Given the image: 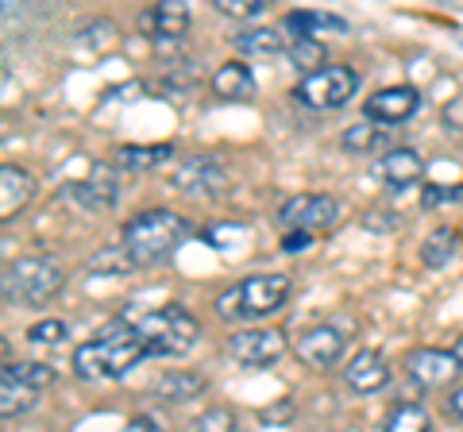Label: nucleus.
<instances>
[{"instance_id": "nucleus-33", "label": "nucleus", "mask_w": 463, "mask_h": 432, "mask_svg": "<svg viewBox=\"0 0 463 432\" xmlns=\"http://www.w3.org/2000/svg\"><path fill=\"white\" fill-rule=\"evenodd\" d=\"M456 197H463V185H452V190H444V185H425L421 205L425 209H437V205H444V201H456Z\"/></svg>"}, {"instance_id": "nucleus-25", "label": "nucleus", "mask_w": 463, "mask_h": 432, "mask_svg": "<svg viewBox=\"0 0 463 432\" xmlns=\"http://www.w3.org/2000/svg\"><path fill=\"white\" fill-rule=\"evenodd\" d=\"M39 401V390H32V386H24L20 379H12V374L5 371L0 374V413L5 417H20L27 413Z\"/></svg>"}, {"instance_id": "nucleus-31", "label": "nucleus", "mask_w": 463, "mask_h": 432, "mask_svg": "<svg viewBox=\"0 0 463 432\" xmlns=\"http://www.w3.org/2000/svg\"><path fill=\"white\" fill-rule=\"evenodd\" d=\"M213 8L232 20H255V16H263L267 5L263 0H213Z\"/></svg>"}, {"instance_id": "nucleus-7", "label": "nucleus", "mask_w": 463, "mask_h": 432, "mask_svg": "<svg viewBox=\"0 0 463 432\" xmlns=\"http://www.w3.org/2000/svg\"><path fill=\"white\" fill-rule=\"evenodd\" d=\"M359 93V74L352 66H340V62H328L325 70H317V74L301 78L294 85V97L301 100V105L309 108H344L347 100H352Z\"/></svg>"}, {"instance_id": "nucleus-10", "label": "nucleus", "mask_w": 463, "mask_h": 432, "mask_svg": "<svg viewBox=\"0 0 463 432\" xmlns=\"http://www.w3.org/2000/svg\"><path fill=\"white\" fill-rule=\"evenodd\" d=\"M170 185L178 193L216 197V193H224V185H228V166L221 163V158H213V155L182 158V163L170 170Z\"/></svg>"}, {"instance_id": "nucleus-28", "label": "nucleus", "mask_w": 463, "mask_h": 432, "mask_svg": "<svg viewBox=\"0 0 463 432\" xmlns=\"http://www.w3.org/2000/svg\"><path fill=\"white\" fill-rule=\"evenodd\" d=\"M289 62H294L301 74H317V70H325V42L321 39H294V47H289Z\"/></svg>"}, {"instance_id": "nucleus-36", "label": "nucleus", "mask_w": 463, "mask_h": 432, "mask_svg": "<svg viewBox=\"0 0 463 432\" xmlns=\"http://www.w3.org/2000/svg\"><path fill=\"white\" fill-rule=\"evenodd\" d=\"M309 243H313L309 232H286V236H282V251H286V255H298V251H306Z\"/></svg>"}, {"instance_id": "nucleus-18", "label": "nucleus", "mask_w": 463, "mask_h": 432, "mask_svg": "<svg viewBox=\"0 0 463 432\" xmlns=\"http://www.w3.org/2000/svg\"><path fill=\"white\" fill-rule=\"evenodd\" d=\"M459 248H463L459 228L440 224V228H432V232L421 239V263H425L429 270H440V267H448V263H452V258L459 255Z\"/></svg>"}, {"instance_id": "nucleus-24", "label": "nucleus", "mask_w": 463, "mask_h": 432, "mask_svg": "<svg viewBox=\"0 0 463 432\" xmlns=\"http://www.w3.org/2000/svg\"><path fill=\"white\" fill-rule=\"evenodd\" d=\"M379 432H432V417L417 401H398L386 409Z\"/></svg>"}, {"instance_id": "nucleus-14", "label": "nucleus", "mask_w": 463, "mask_h": 432, "mask_svg": "<svg viewBox=\"0 0 463 432\" xmlns=\"http://www.w3.org/2000/svg\"><path fill=\"white\" fill-rule=\"evenodd\" d=\"M139 32L151 42H174L190 32V8L182 0H163V5H151L147 12H139Z\"/></svg>"}, {"instance_id": "nucleus-30", "label": "nucleus", "mask_w": 463, "mask_h": 432, "mask_svg": "<svg viewBox=\"0 0 463 432\" xmlns=\"http://www.w3.org/2000/svg\"><path fill=\"white\" fill-rule=\"evenodd\" d=\"M190 432H240V425H236V413L232 409H205L190 425Z\"/></svg>"}, {"instance_id": "nucleus-26", "label": "nucleus", "mask_w": 463, "mask_h": 432, "mask_svg": "<svg viewBox=\"0 0 463 432\" xmlns=\"http://www.w3.org/2000/svg\"><path fill=\"white\" fill-rule=\"evenodd\" d=\"M340 147L344 151H355V155H371V151H383L386 155V127H374L371 120L352 124L340 136Z\"/></svg>"}, {"instance_id": "nucleus-5", "label": "nucleus", "mask_w": 463, "mask_h": 432, "mask_svg": "<svg viewBox=\"0 0 463 432\" xmlns=\"http://www.w3.org/2000/svg\"><path fill=\"white\" fill-rule=\"evenodd\" d=\"M66 270L47 255H24L5 267V297L16 305H47L62 294Z\"/></svg>"}, {"instance_id": "nucleus-22", "label": "nucleus", "mask_w": 463, "mask_h": 432, "mask_svg": "<svg viewBox=\"0 0 463 432\" xmlns=\"http://www.w3.org/2000/svg\"><path fill=\"white\" fill-rule=\"evenodd\" d=\"M170 158H174L170 143H147V147H120L116 151V166L132 170V174H147V170L166 166Z\"/></svg>"}, {"instance_id": "nucleus-9", "label": "nucleus", "mask_w": 463, "mask_h": 432, "mask_svg": "<svg viewBox=\"0 0 463 432\" xmlns=\"http://www.w3.org/2000/svg\"><path fill=\"white\" fill-rule=\"evenodd\" d=\"M228 355L243 367H270L286 355V333L274 324H255L228 336Z\"/></svg>"}, {"instance_id": "nucleus-16", "label": "nucleus", "mask_w": 463, "mask_h": 432, "mask_svg": "<svg viewBox=\"0 0 463 432\" xmlns=\"http://www.w3.org/2000/svg\"><path fill=\"white\" fill-rule=\"evenodd\" d=\"M374 174H379L394 193H405L410 185L421 182L425 174V158L417 155L413 147H390L379 163H374Z\"/></svg>"}, {"instance_id": "nucleus-6", "label": "nucleus", "mask_w": 463, "mask_h": 432, "mask_svg": "<svg viewBox=\"0 0 463 432\" xmlns=\"http://www.w3.org/2000/svg\"><path fill=\"white\" fill-rule=\"evenodd\" d=\"M355 333V321L352 316H336V321H321L306 328L298 340H294V355L301 359L306 367L313 371H328L340 363V355L347 352V336Z\"/></svg>"}, {"instance_id": "nucleus-38", "label": "nucleus", "mask_w": 463, "mask_h": 432, "mask_svg": "<svg viewBox=\"0 0 463 432\" xmlns=\"http://www.w3.org/2000/svg\"><path fill=\"white\" fill-rule=\"evenodd\" d=\"M444 413L452 417V421H459V425H463V386H456V390H452V398H448Z\"/></svg>"}, {"instance_id": "nucleus-20", "label": "nucleus", "mask_w": 463, "mask_h": 432, "mask_svg": "<svg viewBox=\"0 0 463 432\" xmlns=\"http://www.w3.org/2000/svg\"><path fill=\"white\" fill-rule=\"evenodd\" d=\"M205 379L201 374H194V371H170V374H158L155 379V398H163V401H194V398H201L205 394Z\"/></svg>"}, {"instance_id": "nucleus-1", "label": "nucleus", "mask_w": 463, "mask_h": 432, "mask_svg": "<svg viewBox=\"0 0 463 432\" xmlns=\"http://www.w3.org/2000/svg\"><path fill=\"white\" fill-rule=\"evenodd\" d=\"M147 359V343L136 336L132 316H116L100 333L74 352V371L81 379H124L136 363Z\"/></svg>"}, {"instance_id": "nucleus-35", "label": "nucleus", "mask_w": 463, "mask_h": 432, "mask_svg": "<svg viewBox=\"0 0 463 432\" xmlns=\"http://www.w3.org/2000/svg\"><path fill=\"white\" fill-rule=\"evenodd\" d=\"M440 120H444V127H452V132H463V97L448 100L444 112H440Z\"/></svg>"}, {"instance_id": "nucleus-3", "label": "nucleus", "mask_w": 463, "mask_h": 432, "mask_svg": "<svg viewBox=\"0 0 463 432\" xmlns=\"http://www.w3.org/2000/svg\"><path fill=\"white\" fill-rule=\"evenodd\" d=\"M289 297V278L286 275H251L228 286L224 294H216L213 309L221 321L240 324V321H263Z\"/></svg>"}, {"instance_id": "nucleus-37", "label": "nucleus", "mask_w": 463, "mask_h": 432, "mask_svg": "<svg viewBox=\"0 0 463 432\" xmlns=\"http://www.w3.org/2000/svg\"><path fill=\"white\" fill-rule=\"evenodd\" d=\"M124 432H166V428L158 425L155 417H132V421L124 425Z\"/></svg>"}, {"instance_id": "nucleus-15", "label": "nucleus", "mask_w": 463, "mask_h": 432, "mask_svg": "<svg viewBox=\"0 0 463 432\" xmlns=\"http://www.w3.org/2000/svg\"><path fill=\"white\" fill-rule=\"evenodd\" d=\"M390 382V363L374 348H359L344 363V386L355 394H379Z\"/></svg>"}, {"instance_id": "nucleus-13", "label": "nucleus", "mask_w": 463, "mask_h": 432, "mask_svg": "<svg viewBox=\"0 0 463 432\" xmlns=\"http://www.w3.org/2000/svg\"><path fill=\"white\" fill-rule=\"evenodd\" d=\"M405 371H410V379H413L417 386H425V390H440V386L452 382L463 367H459V359H456L452 352L417 348V352L405 355Z\"/></svg>"}, {"instance_id": "nucleus-39", "label": "nucleus", "mask_w": 463, "mask_h": 432, "mask_svg": "<svg viewBox=\"0 0 463 432\" xmlns=\"http://www.w3.org/2000/svg\"><path fill=\"white\" fill-rule=\"evenodd\" d=\"M452 355H456V359H459V367H463V336H459V340H456V343H452Z\"/></svg>"}, {"instance_id": "nucleus-4", "label": "nucleus", "mask_w": 463, "mask_h": 432, "mask_svg": "<svg viewBox=\"0 0 463 432\" xmlns=\"http://www.w3.org/2000/svg\"><path fill=\"white\" fill-rule=\"evenodd\" d=\"M136 324V336L147 343V355H163V359H182L194 352V343L201 340V324L197 316L185 305H166L155 313H143Z\"/></svg>"}, {"instance_id": "nucleus-19", "label": "nucleus", "mask_w": 463, "mask_h": 432, "mask_svg": "<svg viewBox=\"0 0 463 432\" xmlns=\"http://www.w3.org/2000/svg\"><path fill=\"white\" fill-rule=\"evenodd\" d=\"M213 93L224 100H251L255 97V74L243 62H224L213 74Z\"/></svg>"}, {"instance_id": "nucleus-27", "label": "nucleus", "mask_w": 463, "mask_h": 432, "mask_svg": "<svg viewBox=\"0 0 463 432\" xmlns=\"http://www.w3.org/2000/svg\"><path fill=\"white\" fill-rule=\"evenodd\" d=\"M90 270H97V275H128V270H139V263L132 258V251L124 248H100L90 255Z\"/></svg>"}, {"instance_id": "nucleus-32", "label": "nucleus", "mask_w": 463, "mask_h": 432, "mask_svg": "<svg viewBox=\"0 0 463 432\" xmlns=\"http://www.w3.org/2000/svg\"><path fill=\"white\" fill-rule=\"evenodd\" d=\"M70 328L62 321H54V316H47V321H35L32 328H27V340L32 343H62Z\"/></svg>"}, {"instance_id": "nucleus-2", "label": "nucleus", "mask_w": 463, "mask_h": 432, "mask_svg": "<svg viewBox=\"0 0 463 432\" xmlns=\"http://www.w3.org/2000/svg\"><path fill=\"white\" fill-rule=\"evenodd\" d=\"M190 239V221L170 209H151L139 212L124 224V248L132 251L139 267H155L170 258V251H178Z\"/></svg>"}, {"instance_id": "nucleus-17", "label": "nucleus", "mask_w": 463, "mask_h": 432, "mask_svg": "<svg viewBox=\"0 0 463 432\" xmlns=\"http://www.w3.org/2000/svg\"><path fill=\"white\" fill-rule=\"evenodd\" d=\"M35 197V178L32 170H24L16 163H5L0 166V221H16V216L32 205Z\"/></svg>"}, {"instance_id": "nucleus-12", "label": "nucleus", "mask_w": 463, "mask_h": 432, "mask_svg": "<svg viewBox=\"0 0 463 432\" xmlns=\"http://www.w3.org/2000/svg\"><path fill=\"white\" fill-rule=\"evenodd\" d=\"M417 108H421V93L413 85H386V89L371 93L364 100V120L390 127V124H405L410 117H417Z\"/></svg>"}, {"instance_id": "nucleus-29", "label": "nucleus", "mask_w": 463, "mask_h": 432, "mask_svg": "<svg viewBox=\"0 0 463 432\" xmlns=\"http://www.w3.org/2000/svg\"><path fill=\"white\" fill-rule=\"evenodd\" d=\"M5 371L12 374V379H20L24 386H32V390H43V386L54 382V371L47 363H8Z\"/></svg>"}, {"instance_id": "nucleus-11", "label": "nucleus", "mask_w": 463, "mask_h": 432, "mask_svg": "<svg viewBox=\"0 0 463 432\" xmlns=\"http://www.w3.org/2000/svg\"><path fill=\"white\" fill-rule=\"evenodd\" d=\"M66 201L85 212H109L116 201H120V178H116L112 166L97 163V166H90V178L66 185Z\"/></svg>"}, {"instance_id": "nucleus-8", "label": "nucleus", "mask_w": 463, "mask_h": 432, "mask_svg": "<svg viewBox=\"0 0 463 432\" xmlns=\"http://www.w3.org/2000/svg\"><path fill=\"white\" fill-rule=\"evenodd\" d=\"M340 216V201L328 193H298L286 197L279 209V221L286 232H321V228H332Z\"/></svg>"}, {"instance_id": "nucleus-23", "label": "nucleus", "mask_w": 463, "mask_h": 432, "mask_svg": "<svg viewBox=\"0 0 463 432\" xmlns=\"http://www.w3.org/2000/svg\"><path fill=\"white\" fill-rule=\"evenodd\" d=\"M232 47L240 54H255V59H274V54L286 51V35L279 27H248L232 39Z\"/></svg>"}, {"instance_id": "nucleus-34", "label": "nucleus", "mask_w": 463, "mask_h": 432, "mask_svg": "<svg viewBox=\"0 0 463 432\" xmlns=\"http://www.w3.org/2000/svg\"><path fill=\"white\" fill-rule=\"evenodd\" d=\"M259 421H263V425H286V421H294V401H274L270 409L259 413Z\"/></svg>"}, {"instance_id": "nucleus-21", "label": "nucleus", "mask_w": 463, "mask_h": 432, "mask_svg": "<svg viewBox=\"0 0 463 432\" xmlns=\"http://www.w3.org/2000/svg\"><path fill=\"white\" fill-rule=\"evenodd\" d=\"M286 27L294 32V39H317V35H325V32L344 35L347 32V20L344 16H332V12H309V8H301V12H289Z\"/></svg>"}]
</instances>
